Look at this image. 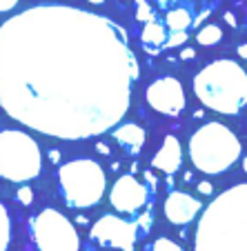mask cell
<instances>
[{"label":"cell","instance_id":"16","mask_svg":"<svg viewBox=\"0 0 247 251\" xmlns=\"http://www.w3.org/2000/svg\"><path fill=\"white\" fill-rule=\"evenodd\" d=\"M196 40H198L203 47H212V45H219L223 40V29L219 25H205L203 29H198L196 33Z\"/></svg>","mask_w":247,"mask_h":251},{"label":"cell","instance_id":"24","mask_svg":"<svg viewBox=\"0 0 247 251\" xmlns=\"http://www.w3.org/2000/svg\"><path fill=\"white\" fill-rule=\"evenodd\" d=\"M16 5H18V0H0V14H2V11L14 9Z\"/></svg>","mask_w":247,"mask_h":251},{"label":"cell","instance_id":"34","mask_svg":"<svg viewBox=\"0 0 247 251\" xmlns=\"http://www.w3.org/2000/svg\"><path fill=\"white\" fill-rule=\"evenodd\" d=\"M161 2H181V0H161Z\"/></svg>","mask_w":247,"mask_h":251},{"label":"cell","instance_id":"33","mask_svg":"<svg viewBox=\"0 0 247 251\" xmlns=\"http://www.w3.org/2000/svg\"><path fill=\"white\" fill-rule=\"evenodd\" d=\"M243 169L247 171V158H243Z\"/></svg>","mask_w":247,"mask_h":251},{"label":"cell","instance_id":"26","mask_svg":"<svg viewBox=\"0 0 247 251\" xmlns=\"http://www.w3.org/2000/svg\"><path fill=\"white\" fill-rule=\"evenodd\" d=\"M96 151H98V153H103V156H110V153H111V149L107 147L105 142H98V145H96Z\"/></svg>","mask_w":247,"mask_h":251},{"label":"cell","instance_id":"19","mask_svg":"<svg viewBox=\"0 0 247 251\" xmlns=\"http://www.w3.org/2000/svg\"><path fill=\"white\" fill-rule=\"evenodd\" d=\"M136 18L140 20V23H152V20H156V14H154V9L149 7L147 0H136Z\"/></svg>","mask_w":247,"mask_h":251},{"label":"cell","instance_id":"1","mask_svg":"<svg viewBox=\"0 0 247 251\" xmlns=\"http://www.w3.org/2000/svg\"><path fill=\"white\" fill-rule=\"evenodd\" d=\"M136 80L127 33L107 16L36 5L0 25V107L33 131L62 140L110 131Z\"/></svg>","mask_w":247,"mask_h":251},{"label":"cell","instance_id":"5","mask_svg":"<svg viewBox=\"0 0 247 251\" xmlns=\"http://www.w3.org/2000/svg\"><path fill=\"white\" fill-rule=\"evenodd\" d=\"M58 189L67 207L89 209L103 200L107 189L103 167L91 158H76L58 167Z\"/></svg>","mask_w":247,"mask_h":251},{"label":"cell","instance_id":"25","mask_svg":"<svg viewBox=\"0 0 247 251\" xmlns=\"http://www.w3.org/2000/svg\"><path fill=\"white\" fill-rule=\"evenodd\" d=\"M194 56H196V51H194L192 47H185V49L181 51V60H192Z\"/></svg>","mask_w":247,"mask_h":251},{"label":"cell","instance_id":"6","mask_svg":"<svg viewBox=\"0 0 247 251\" xmlns=\"http://www.w3.org/2000/svg\"><path fill=\"white\" fill-rule=\"evenodd\" d=\"M43 171V151L38 142L20 129H0V178L9 182H29Z\"/></svg>","mask_w":247,"mask_h":251},{"label":"cell","instance_id":"28","mask_svg":"<svg viewBox=\"0 0 247 251\" xmlns=\"http://www.w3.org/2000/svg\"><path fill=\"white\" fill-rule=\"evenodd\" d=\"M236 53H238V56H241V58H245V60H247V45H238Z\"/></svg>","mask_w":247,"mask_h":251},{"label":"cell","instance_id":"3","mask_svg":"<svg viewBox=\"0 0 247 251\" xmlns=\"http://www.w3.org/2000/svg\"><path fill=\"white\" fill-rule=\"evenodd\" d=\"M194 94L212 111L234 116L247 104V71L234 60H214L196 74Z\"/></svg>","mask_w":247,"mask_h":251},{"label":"cell","instance_id":"10","mask_svg":"<svg viewBox=\"0 0 247 251\" xmlns=\"http://www.w3.org/2000/svg\"><path fill=\"white\" fill-rule=\"evenodd\" d=\"M145 100H147V104L154 111H158V114H163V116H169V118L181 116L187 104L183 85L171 76L156 78V80L145 89Z\"/></svg>","mask_w":247,"mask_h":251},{"label":"cell","instance_id":"11","mask_svg":"<svg viewBox=\"0 0 247 251\" xmlns=\"http://www.w3.org/2000/svg\"><path fill=\"white\" fill-rule=\"evenodd\" d=\"M203 209L198 198L185 194V191H169V196L165 198L163 204V211H165V218L171 225H190L192 220L198 216V211Z\"/></svg>","mask_w":247,"mask_h":251},{"label":"cell","instance_id":"9","mask_svg":"<svg viewBox=\"0 0 247 251\" xmlns=\"http://www.w3.org/2000/svg\"><path fill=\"white\" fill-rule=\"evenodd\" d=\"M152 191H154L152 185H143L140 180L134 178V174H125L111 185L110 202L118 213L136 216L152 200Z\"/></svg>","mask_w":247,"mask_h":251},{"label":"cell","instance_id":"13","mask_svg":"<svg viewBox=\"0 0 247 251\" xmlns=\"http://www.w3.org/2000/svg\"><path fill=\"white\" fill-rule=\"evenodd\" d=\"M111 136H114V140L118 142L120 147L129 153V156H138V153L143 151V145H145L147 133H145V129L140 127V125L127 123V125L116 127L114 131H111Z\"/></svg>","mask_w":247,"mask_h":251},{"label":"cell","instance_id":"12","mask_svg":"<svg viewBox=\"0 0 247 251\" xmlns=\"http://www.w3.org/2000/svg\"><path fill=\"white\" fill-rule=\"evenodd\" d=\"M181 165H183L181 142H178L176 136H165L161 149H158L156 156L152 158V167L156 171H163V174L171 176V174H176V171L181 169Z\"/></svg>","mask_w":247,"mask_h":251},{"label":"cell","instance_id":"21","mask_svg":"<svg viewBox=\"0 0 247 251\" xmlns=\"http://www.w3.org/2000/svg\"><path fill=\"white\" fill-rule=\"evenodd\" d=\"M187 40V31H171V36H167L165 45L163 47L165 49H171V47H178V45H183Z\"/></svg>","mask_w":247,"mask_h":251},{"label":"cell","instance_id":"4","mask_svg":"<svg viewBox=\"0 0 247 251\" xmlns=\"http://www.w3.org/2000/svg\"><path fill=\"white\" fill-rule=\"evenodd\" d=\"M243 145L236 133L220 123H207L190 138V158L207 176L225 174L241 158Z\"/></svg>","mask_w":247,"mask_h":251},{"label":"cell","instance_id":"15","mask_svg":"<svg viewBox=\"0 0 247 251\" xmlns=\"http://www.w3.org/2000/svg\"><path fill=\"white\" fill-rule=\"evenodd\" d=\"M192 11L187 7H176L165 14V27L169 31H187L192 27Z\"/></svg>","mask_w":247,"mask_h":251},{"label":"cell","instance_id":"14","mask_svg":"<svg viewBox=\"0 0 247 251\" xmlns=\"http://www.w3.org/2000/svg\"><path fill=\"white\" fill-rule=\"evenodd\" d=\"M140 38H143V47L147 49L149 53H158V49L165 45L167 40V33H165V27L156 20L152 23H145V29L140 33Z\"/></svg>","mask_w":247,"mask_h":251},{"label":"cell","instance_id":"31","mask_svg":"<svg viewBox=\"0 0 247 251\" xmlns=\"http://www.w3.org/2000/svg\"><path fill=\"white\" fill-rule=\"evenodd\" d=\"M192 180H194V176H192L190 171H187V174H185V182H192Z\"/></svg>","mask_w":247,"mask_h":251},{"label":"cell","instance_id":"20","mask_svg":"<svg viewBox=\"0 0 247 251\" xmlns=\"http://www.w3.org/2000/svg\"><path fill=\"white\" fill-rule=\"evenodd\" d=\"M134 223H136L138 233H140V236H143V233H147L149 229H152V223H154L152 211H143V213H138V218L134 220Z\"/></svg>","mask_w":247,"mask_h":251},{"label":"cell","instance_id":"29","mask_svg":"<svg viewBox=\"0 0 247 251\" xmlns=\"http://www.w3.org/2000/svg\"><path fill=\"white\" fill-rule=\"evenodd\" d=\"M225 20H227V25L236 27V18H234V14H225Z\"/></svg>","mask_w":247,"mask_h":251},{"label":"cell","instance_id":"8","mask_svg":"<svg viewBox=\"0 0 247 251\" xmlns=\"http://www.w3.org/2000/svg\"><path fill=\"white\" fill-rule=\"evenodd\" d=\"M89 238L94 242H98L100 247H107V249L134 251L140 233H138V227L134 220H125L120 216L107 213V216H100L94 223Z\"/></svg>","mask_w":247,"mask_h":251},{"label":"cell","instance_id":"2","mask_svg":"<svg viewBox=\"0 0 247 251\" xmlns=\"http://www.w3.org/2000/svg\"><path fill=\"white\" fill-rule=\"evenodd\" d=\"M194 251H247V182L223 191L205 209Z\"/></svg>","mask_w":247,"mask_h":251},{"label":"cell","instance_id":"7","mask_svg":"<svg viewBox=\"0 0 247 251\" xmlns=\"http://www.w3.org/2000/svg\"><path fill=\"white\" fill-rule=\"evenodd\" d=\"M31 236L40 251H81L76 227L58 209H43L33 216Z\"/></svg>","mask_w":247,"mask_h":251},{"label":"cell","instance_id":"22","mask_svg":"<svg viewBox=\"0 0 247 251\" xmlns=\"http://www.w3.org/2000/svg\"><path fill=\"white\" fill-rule=\"evenodd\" d=\"M16 200H18L23 207H29V204L33 202V191H31V187H27V185L20 187L18 194H16Z\"/></svg>","mask_w":247,"mask_h":251},{"label":"cell","instance_id":"27","mask_svg":"<svg viewBox=\"0 0 247 251\" xmlns=\"http://www.w3.org/2000/svg\"><path fill=\"white\" fill-rule=\"evenodd\" d=\"M49 160H52L54 165H58V162H60V151H58V149H52V151H49Z\"/></svg>","mask_w":247,"mask_h":251},{"label":"cell","instance_id":"23","mask_svg":"<svg viewBox=\"0 0 247 251\" xmlns=\"http://www.w3.org/2000/svg\"><path fill=\"white\" fill-rule=\"evenodd\" d=\"M198 194H203V196H212V194H214V187H212V182L200 180L198 182Z\"/></svg>","mask_w":247,"mask_h":251},{"label":"cell","instance_id":"17","mask_svg":"<svg viewBox=\"0 0 247 251\" xmlns=\"http://www.w3.org/2000/svg\"><path fill=\"white\" fill-rule=\"evenodd\" d=\"M11 242V218L9 211L2 202H0V251H7Z\"/></svg>","mask_w":247,"mask_h":251},{"label":"cell","instance_id":"30","mask_svg":"<svg viewBox=\"0 0 247 251\" xmlns=\"http://www.w3.org/2000/svg\"><path fill=\"white\" fill-rule=\"evenodd\" d=\"M76 223H78V225H82V227H85V225H89V220H87L85 216H76Z\"/></svg>","mask_w":247,"mask_h":251},{"label":"cell","instance_id":"32","mask_svg":"<svg viewBox=\"0 0 247 251\" xmlns=\"http://www.w3.org/2000/svg\"><path fill=\"white\" fill-rule=\"evenodd\" d=\"M87 2H91V5H103L105 0H87Z\"/></svg>","mask_w":247,"mask_h":251},{"label":"cell","instance_id":"18","mask_svg":"<svg viewBox=\"0 0 247 251\" xmlns=\"http://www.w3.org/2000/svg\"><path fill=\"white\" fill-rule=\"evenodd\" d=\"M145 251H183V247L176 245V242L169 240V238H158V240H154L152 245L145 247Z\"/></svg>","mask_w":247,"mask_h":251}]
</instances>
